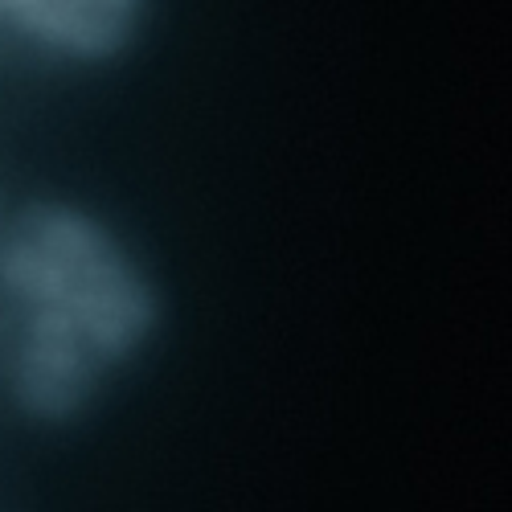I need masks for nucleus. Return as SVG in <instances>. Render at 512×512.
Returning <instances> with one entry per match:
<instances>
[{
	"instance_id": "nucleus-1",
	"label": "nucleus",
	"mask_w": 512,
	"mask_h": 512,
	"mask_svg": "<svg viewBox=\"0 0 512 512\" xmlns=\"http://www.w3.org/2000/svg\"><path fill=\"white\" fill-rule=\"evenodd\" d=\"M5 275L29 312L54 316L119 361L144 345L156 324V300L119 246L66 205H33L13 230Z\"/></svg>"
},
{
	"instance_id": "nucleus-2",
	"label": "nucleus",
	"mask_w": 512,
	"mask_h": 512,
	"mask_svg": "<svg viewBox=\"0 0 512 512\" xmlns=\"http://www.w3.org/2000/svg\"><path fill=\"white\" fill-rule=\"evenodd\" d=\"M103 365L107 361L99 357V349L78 328L29 312V332L17 361V390L37 418H70L87 406Z\"/></svg>"
},
{
	"instance_id": "nucleus-3",
	"label": "nucleus",
	"mask_w": 512,
	"mask_h": 512,
	"mask_svg": "<svg viewBox=\"0 0 512 512\" xmlns=\"http://www.w3.org/2000/svg\"><path fill=\"white\" fill-rule=\"evenodd\" d=\"M0 9L54 50L103 58L132 37L140 0H0Z\"/></svg>"
}]
</instances>
